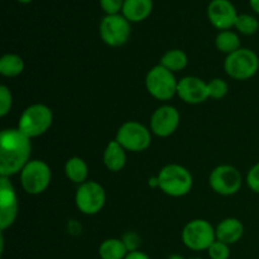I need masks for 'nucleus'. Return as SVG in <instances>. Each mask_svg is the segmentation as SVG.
<instances>
[{
	"instance_id": "nucleus-19",
	"label": "nucleus",
	"mask_w": 259,
	"mask_h": 259,
	"mask_svg": "<svg viewBox=\"0 0 259 259\" xmlns=\"http://www.w3.org/2000/svg\"><path fill=\"white\" fill-rule=\"evenodd\" d=\"M65 174L71 182L80 186L88 181L89 167L81 157H71L65 163Z\"/></svg>"
},
{
	"instance_id": "nucleus-31",
	"label": "nucleus",
	"mask_w": 259,
	"mask_h": 259,
	"mask_svg": "<svg viewBox=\"0 0 259 259\" xmlns=\"http://www.w3.org/2000/svg\"><path fill=\"white\" fill-rule=\"evenodd\" d=\"M125 259H151L146 253L141 252V250H136V252H129Z\"/></svg>"
},
{
	"instance_id": "nucleus-30",
	"label": "nucleus",
	"mask_w": 259,
	"mask_h": 259,
	"mask_svg": "<svg viewBox=\"0 0 259 259\" xmlns=\"http://www.w3.org/2000/svg\"><path fill=\"white\" fill-rule=\"evenodd\" d=\"M121 240H123L124 244H125L128 252H136V250H138L139 242H141V240H139V237L134 232L125 233V234L121 237Z\"/></svg>"
},
{
	"instance_id": "nucleus-23",
	"label": "nucleus",
	"mask_w": 259,
	"mask_h": 259,
	"mask_svg": "<svg viewBox=\"0 0 259 259\" xmlns=\"http://www.w3.org/2000/svg\"><path fill=\"white\" fill-rule=\"evenodd\" d=\"M242 43H240L239 35L233 30H222L218 33L217 38H215V46H217L218 51L227 55H232L235 51L242 48Z\"/></svg>"
},
{
	"instance_id": "nucleus-4",
	"label": "nucleus",
	"mask_w": 259,
	"mask_h": 259,
	"mask_svg": "<svg viewBox=\"0 0 259 259\" xmlns=\"http://www.w3.org/2000/svg\"><path fill=\"white\" fill-rule=\"evenodd\" d=\"M224 68L228 76L238 81H245L255 76L259 70V57L249 48H240L224 61Z\"/></svg>"
},
{
	"instance_id": "nucleus-35",
	"label": "nucleus",
	"mask_w": 259,
	"mask_h": 259,
	"mask_svg": "<svg viewBox=\"0 0 259 259\" xmlns=\"http://www.w3.org/2000/svg\"><path fill=\"white\" fill-rule=\"evenodd\" d=\"M191 259H201V258H191Z\"/></svg>"
},
{
	"instance_id": "nucleus-34",
	"label": "nucleus",
	"mask_w": 259,
	"mask_h": 259,
	"mask_svg": "<svg viewBox=\"0 0 259 259\" xmlns=\"http://www.w3.org/2000/svg\"><path fill=\"white\" fill-rule=\"evenodd\" d=\"M18 3H20V4H29V3H32L33 0H17Z\"/></svg>"
},
{
	"instance_id": "nucleus-14",
	"label": "nucleus",
	"mask_w": 259,
	"mask_h": 259,
	"mask_svg": "<svg viewBox=\"0 0 259 259\" xmlns=\"http://www.w3.org/2000/svg\"><path fill=\"white\" fill-rule=\"evenodd\" d=\"M206 13L209 22L219 32L232 29L238 18L237 9L230 0H211Z\"/></svg>"
},
{
	"instance_id": "nucleus-22",
	"label": "nucleus",
	"mask_w": 259,
	"mask_h": 259,
	"mask_svg": "<svg viewBox=\"0 0 259 259\" xmlns=\"http://www.w3.org/2000/svg\"><path fill=\"white\" fill-rule=\"evenodd\" d=\"M24 61L17 53H7L0 58V73L4 77H17L24 71Z\"/></svg>"
},
{
	"instance_id": "nucleus-28",
	"label": "nucleus",
	"mask_w": 259,
	"mask_h": 259,
	"mask_svg": "<svg viewBox=\"0 0 259 259\" xmlns=\"http://www.w3.org/2000/svg\"><path fill=\"white\" fill-rule=\"evenodd\" d=\"M124 2L125 0H99L101 9L104 10L105 15L121 14Z\"/></svg>"
},
{
	"instance_id": "nucleus-27",
	"label": "nucleus",
	"mask_w": 259,
	"mask_h": 259,
	"mask_svg": "<svg viewBox=\"0 0 259 259\" xmlns=\"http://www.w3.org/2000/svg\"><path fill=\"white\" fill-rule=\"evenodd\" d=\"M207 254H209L210 259H229L230 248L225 243L215 240L207 249Z\"/></svg>"
},
{
	"instance_id": "nucleus-11",
	"label": "nucleus",
	"mask_w": 259,
	"mask_h": 259,
	"mask_svg": "<svg viewBox=\"0 0 259 259\" xmlns=\"http://www.w3.org/2000/svg\"><path fill=\"white\" fill-rule=\"evenodd\" d=\"M243 177L239 169L230 164L215 167L209 176V185L212 191L222 196H232L240 190Z\"/></svg>"
},
{
	"instance_id": "nucleus-33",
	"label": "nucleus",
	"mask_w": 259,
	"mask_h": 259,
	"mask_svg": "<svg viewBox=\"0 0 259 259\" xmlns=\"http://www.w3.org/2000/svg\"><path fill=\"white\" fill-rule=\"evenodd\" d=\"M167 259H185V257H184V255L177 254V253H175V254H171Z\"/></svg>"
},
{
	"instance_id": "nucleus-8",
	"label": "nucleus",
	"mask_w": 259,
	"mask_h": 259,
	"mask_svg": "<svg viewBox=\"0 0 259 259\" xmlns=\"http://www.w3.org/2000/svg\"><path fill=\"white\" fill-rule=\"evenodd\" d=\"M132 23L123 14L104 15L99 25L100 38L109 47H121L132 34Z\"/></svg>"
},
{
	"instance_id": "nucleus-10",
	"label": "nucleus",
	"mask_w": 259,
	"mask_h": 259,
	"mask_svg": "<svg viewBox=\"0 0 259 259\" xmlns=\"http://www.w3.org/2000/svg\"><path fill=\"white\" fill-rule=\"evenodd\" d=\"M106 202L105 189L96 181H86L77 187L75 195L76 207L85 215H96Z\"/></svg>"
},
{
	"instance_id": "nucleus-6",
	"label": "nucleus",
	"mask_w": 259,
	"mask_h": 259,
	"mask_svg": "<svg viewBox=\"0 0 259 259\" xmlns=\"http://www.w3.org/2000/svg\"><path fill=\"white\" fill-rule=\"evenodd\" d=\"M177 85L175 73L161 65L152 67L146 76L147 91L159 101H168L177 95Z\"/></svg>"
},
{
	"instance_id": "nucleus-18",
	"label": "nucleus",
	"mask_w": 259,
	"mask_h": 259,
	"mask_svg": "<svg viewBox=\"0 0 259 259\" xmlns=\"http://www.w3.org/2000/svg\"><path fill=\"white\" fill-rule=\"evenodd\" d=\"M104 166L110 172H119L126 164V151L114 139L106 144L103 153Z\"/></svg>"
},
{
	"instance_id": "nucleus-3",
	"label": "nucleus",
	"mask_w": 259,
	"mask_h": 259,
	"mask_svg": "<svg viewBox=\"0 0 259 259\" xmlns=\"http://www.w3.org/2000/svg\"><path fill=\"white\" fill-rule=\"evenodd\" d=\"M53 113L45 104H32L20 115L18 129L28 138L43 136L52 126Z\"/></svg>"
},
{
	"instance_id": "nucleus-9",
	"label": "nucleus",
	"mask_w": 259,
	"mask_h": 259,
	"mask_svg": "<svg viewBox=\"0 0 259 259\" xmlns=\"http://www.w3.org/2000/svg\"><path fill=\"white\" fill-rule=\"evenodd\" d=\"M182 242L189 249L195 252L207 250L217 240L215 228L207 220L194 219L182 229Z\"/></svg>"
},
{
	"instance_id": "nucleus-15",
	"label": "nucleus",
	"mask_w": 259,
	"mask_h": 259,
	"mask_svg": "<svg viewBox=\"0 0 259 259\" xmlns=\"http://www.w3.org/2000/svg\"><path fill=\"white\" fill-rule=\"evenodd\" d=\"M177 96L186 104L197 105L209 99L207 82L196 76H185L177 85Z\"/></svg>"
},
{
	"instance_id": "nucleus-21",
	"label": "nucleus",
	"mask_w": 259,
	"mask_h": 259,
	"mask_svg": "<svg viewBox=\"0 0 259 259\" xmlns=\"http://www.w3.org/2000/svg\"><path fill=\"white\" fill-rule=\"evenodd\" d=\"M189 63V58L187 55L182 50L179 48H174L162 55L161 60H159V65L163 66L164 68L169 70L171 72H179V71L184 70Z\"/></svg>"
},
{
	"instance_id": "nucleus-2",
	"label": "nucleus",
	"mask_w": 259,
	"mask_h": 259,
	"mask_svg": "<svg viewBox=\"0 0 259 259\" xmlns=\"http://www.w3.org/2000/svg\"><path fill=\"white\" fill-rule=\"evenodd\" d=\"M157 179L158 189L171 197L186 196L194 186L191 172L181 164L171 163L162 167Z\"/></svg>"
},
{
	"instance_id": "nucleus-26",
	"label": "nucleus",
	"mask_w": 259,
	"mask_h": 259,
	"mask_svg": "<svg viewBox=\"0 0 259 259\" xmlns=\"http://www.w3.org/2000/svg\"><path fill=\"white\" fill-rule=\"evenodd\" d=\"M13 106V95L7 85L0 86V116L4 118L10 113Z\"/></svg>"
},
{
	"instance_id": "nucleus-32",
	"label": "nucleus",
	"mask_w": 259,
	"mask_h": 259,
	"mask_svg": "<svg viewBox=\"0 0 259 259\" xmlns=\"http://www.w3.org/2000/svg\"><path fill=\"white\" fill-rule=\"evenodd\" d=\"M249 5L253 9V12L259 14V0H249Z\"/></svg>"
},
{
	"instance_id": "nucleus-29",
	"label": "nucleus",
	"mask_w": 259,
	"mask_h": 259,
	"mask_svg": "<svg viewBox=\"0 0 259 259\" xmlns=\"http://www.w3.org/2000/svg\"><path fill=\"white\" fill-rule=\"evenodd\" d=\"M245 181H247L248 187H249L253 192L259 195V162L255 163L254 166L248 171Z\"/></svg>"
},
{
	"instance_id": "nucleus-25",
	"label": "nucleus",
	"mask_w": 259,
	"mask_h": 259,
	"mask_svg": "<svg viewBox=\"0 0 259 259\" xmlns=\"http://www.w3.org/2000/svg\"><path fill=\"white\" fill-rule=\"evenodd\" d=\"M228 91H229V86H228L227 81H224L223 78H212L207 82V93H209L210 99L220 100L227 96Z\"/></svg>"
},
{
	"instance_id": "nucleus-13",
	"label": "nucleus",
	"mask_w": 259,
	"mask_h": 259,
	"mask_svg": "<svg viewBox=\"0 0 259 259\" xmlns=\"http://www.w3.org/2000/svg\"><path fill=\"white\" fill-rule=\"evenodd\" d=\"M179 110L172 105H162L153 111L149 121V129L154 136L167 138L177 131L180 125Z\"/></svg>"
},
{
	"instance_id": "nucleus-20",
	"label": "nucleus",
	"mask_w": 259,
	"mask_h": 259,
	"mask_svg": "<svg viewBox=\"0 0 259 259\" xmlns=\"http://www.w3.org/2000/svg\"><path fill=\"white\" fill-rule=\"evenodd\" d=\"M128 253L125 244L119 238L105 239L99 247V257L101 259H125Z\"/></svg>"
},
{
	"instance_id": "nucleus-12",
	"label": "nucleus",
	"mask_w": 259,
	"mask_h": 259,
	"mask_svg": "<svg viewBox=\"0 0 259 259\" xmlns=\"http://www.w3.org/2000/svg\"><path fill=\"white\" fill-rule=\"evenodd\" d=\"M19 202L17 191L10 182L9 177L0 176V229L12 227L18 218Z\"/></svg>"
},
{
	"instance_id": "nucleus-1",
	"label": "nucleus",
	"mask_w": 259,
	"mask_h": 259,
	"mask_svg": "<svg viewBox=\"0 0 259 259\" xmlns=\"http://www.w3.org/2000/svg\"><path fill=\"white\" fill-rule=\"evenodd\" d=\"M30 138L18 128L4 129L0 133V176L12 177L20 174L30 161Z\"/></svg>"
},
{
	"instance_id": "nucleus-17",
	"label": "nucleus",
	"mask_w": 259,
	"mask_h": 259,
	"mask_svg": "<svg viewBox=\"0 0 259 259\" xmlns=\"http://www.w3.org/2000/svg\"><path fill=\"white\" fill-rule=\"evenodd\" d=\"M153 12V0H125L121 14L131 23H141Z\"/></svg>"
},
{
	"instance_id": "nucleus-7",
	"label": "nucleus",
	"mask_w": 259,
	"mask_h": 259,
	"mask_svg": "<svg viewBox=\"0 0 259 259\" xmlns=\"http://www.w3.org/2000/svg\"><path fill=\"white\" fill-rule=\"evenodd\" d=\"M115 141L125 151L139 153L148 149L151 146L152 132L138 121H125L116 132Z\"/></svg>"
},
{
	"instance_id": "nucleus-16",
	"label": "nucleus",
	"mask_w": 259,
	"mask_h": 259,
	"mask_svg": "<svg viewBox=\"0 0 259 259\" xmlns=\"http://www.w3.org/2000/svg\"><path fill=\"white\" fill-rule=\"evenodd\" d=\"M217 240L225 244H235L244 235V225L237 218H227L222 220L215 228Z\"/></svg>"
},
{
	"instance_id": "nucleus-5",
	"label": "nucleus",
	"mask_w": 259,
	"mask_h": 259,
	"mask_svg": "<svg viewBox=\"0 0 259 259\" xmlns=\"http://www.w3.org/2000/svg\"><path fill=\"white\" fill-rule=\"evenodd\" d=\"M52 180L51 167L42 159H30L20 171V184L28 195H40Z\"/></svg>"
},
{
	"instance_id": "nucleus-24",
	"label": "nucleus",
	"mask_w": 259,
	"mask_h": 259,
	"mask_svg": "<svg viewBox=\"0 0 259 259\" xmlns=\"http://www.w3.org/2000/svg\"><path fill=\"white\" fill-rule=\"evenodd\" d=\"M234 28L242 34L253 35L259 30V22L254 15L238 14Z\"/></svg>"
}]
</instances>
